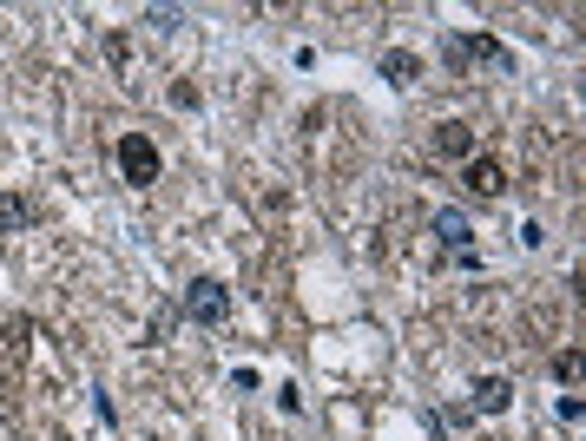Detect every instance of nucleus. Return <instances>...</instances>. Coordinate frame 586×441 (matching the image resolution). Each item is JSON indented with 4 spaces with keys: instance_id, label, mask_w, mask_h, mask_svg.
I'll return each mask as SVG.
<instances>
[{
    "instance_id": "nucleus-1",
    "label": "nucleus",
    "mask_w": 586,
    "mask_h": 441,
    "mask_svg": "<svg viewBox=\"0 0 586 441\" xmlns=\"http://www.w3.org/2000/svg\"><path fill=\"white\" fill-rule=\"evenodd\" d=\"M178 316H185V323H205V330H218L224 316H231V290H224L218 277H191L185 297H178Z\"/></svg>"
},
{
    "instance_id": "nucleus-2",
    "label": "nucleus",
    "mask_w": 586,
    "mask_h": 441,
    "mask_svg": "<svg viewBox=\"0 0 586 441\" xmlns=\"http://www.w3.org/2000/svg\"><path fill=\"white\" fill-rule=\"evenodd\" d=\"M119 172H126V185H159V172H165L159 145L145 139V132H126L119 139Z\"/></svg>"
},
{
    "instance_id": "nucleus-3",
    "label": "nucleus",
    "mask_w": 586,
    "mask_h": 441,
    "mask_svg": "<svg viewBox=\"0 0 586 441\" xmlns=\"http://www.w3.org/2000/svg\"><path fill=\"white\" fill-rule=\"evenodd\" d=\"M461 185L475 191V198H501V185H507V172H501V158L475 152V158H468V165H461Z\"/></svg>"
},
{
    "instance_id": "nucleus-4",
    "label": "nucleus",
    "mask_w": 586,
    "mask_h": 441,
    "mask_svg": "<svg viewBox=\"0 0 586 441\" xmlns=\"http://www.w3.org/2000/svg\"><path fill=\"white\" fill-rule=\"evenodd\" d=\"M461 60H468V66H501V73H507L514 53H507L494 33H461Z\"/></svg>"
},
{
    "instance_id": "nucleus-5",
    "label": "nucleus",
    "mask_w": 586,
    "mask_h": 441,
    "mask_svg": "<svg viewBox=\"0 0 586 441\" xmlns=\"http://www.w3.org/2000/svg\"><path fill=\"white\" fill-rule=\"evenodd\" d=\"M435 152H442V158H461V165H468V158H475V132L461 126V119H442V126H435Z\"/></svg>"
},
{
    "instance_id": "nucleus-6",
    "label": "nucleus",
    "mask_w": 586,
    "mask_h": 441,
    "mask_svg": "<svg viewBox=\"0 0 586 441\" xmlns=\"http://www.w3.org/2000/svg\"><path fill=\"white\" fill-rule=\"evenodd\" d=\"M376 73L389 79V86H415V79H422V60H415L409 47H389V53L376 60Z\"/></svg>"
},
{
    "instance_id": "nucleus-7",
    "label": "nucleus",
    "mask_w": 586,
    "mask_h": 441,
    "mask_svg": "<svg viewBox=\"0 0 586 441\" xmlns=\"http://www.w3.org/2000/svg\"><path fill=\"white\" fill-rule=\"evenodd\" d=\"M507 402H514V382L507 376H481L475 382V415H501Z\"/></svg>"
},
{
    "instance_id": "nucleus-8",
    "label": "nucleus",
    "mask_w": 586,
    "mask_h": 441,
    "mask_svg": "<svg viewBox=\"0 0 586 441\" xmlns=\"http://www.w3.org/2000/svg\"><path fill=\"white\" fill-rule=\"evenodd\" d=\"M435 237L448 251H468V211H435Z\"/></svg>"
},
{
    "instance_id": "nucleus-9",
    "label": "nucleus",
    "mask_w": 586,
    "mask_h": 441,
    "mask_svg": "<svg viewBox=\"0 0 586 441\" xmlns=\"http://www.w3.org/2000/svg\"><path fill=\"white\" fill-rule=\"evenodd\" d=\"M27 218H33V205H27V198H0V231H20Z\"/></svg>"
},
{
    "instance_id": "nucleus-10",
    "label": "nucleus",
    "mask_w": 586,
    "mask_h": 441,
    "mask_svg": "<svg viewBox=\"0 0 586 441\" xmlns=\"http://www.w3.org/2000/svg\"><path fill=\"white\" fill-rule=\"evenodd\" d=\"M106 60L119 66V73H126V66H132V40H126V33H106Z\"/></svg>"
},
{
    "instance_id": "nucleus-11",
    "label": "nucleus",
    "mask_w": 586,
    "mask_h": 441,
    "mask_svg": "<svg viewBox=\"0 0 586 441\" xmlns=\"http://www.w3.org/2000/svg\"><path fill=\"white\" fill-rule=\"evenodd\" d=\"M554 376L567 382V389H573V382H580V349H560V363H554Z\"/></svg>"
},
{
    "instance_id": "nucleus-12",
    "label": "nucleus",
    "mask_w": 586,
    "mask_h": 441,
    "mask_svg": "<svg viewBox=\"0 0 586 441\" xmlns=\"http://www.w3.org/2000/svg\"><path fill=\"white\" fill-rule=\"evenodd\" d=\"M172 106H178V112L198 106V86H191V79H178V86H172Z\"/></svg>"
},
{
    "instance_id": "nucleus-13",
    "label": "nucleus",
    "mask_w": 586,
    "mask_h": 441,
    "mask_svg": "<svg viewBox=\"0 0 586 441\" xmlns=\"http://www.w3.org/2000/svg\"><path fill=\"white\" fill-rule=\"evenodd\" d=\"M277 409H284V415L303 409V389H297V382H284V389H277Z\"/></svg>"
}]
</instances>
